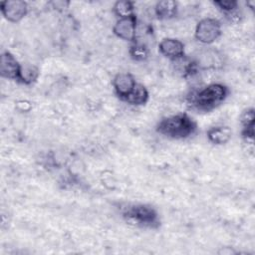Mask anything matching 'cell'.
<instances>
[{"label": "cell", "instance_id": "obj_1", "mask_svg": "<svg viewBox=\"0 0 255 255\" xmlns=\"http://www.w3.org/2000/svg\"><path fill=\"white\" fill-rule=\"evenodd\" d=\"M228 88L219 83H213L200 89L193 91L187 96L188 105L192 109L201 112H209L221 105L227 98Z\"/></svg>", "mask_w": 255, "mask_h": 255}, {"label": "cell", "instance_id": "obj_2", "mask_svg": "<svg viewBox=\"0 0 255 255\" xmlns=\"http://www.w3.org/2000/svg\"><path fill=\"white\" fill-rule=\"evenodd\" d=\"M195 122L186 114L163 118L156 126V131L166 137L180 139L192 135L196 130Z\"/></svg>", "mask_w": 255, "mask_h": 255}, {"label": "cell", "instance_id": "obj_3", "mask_svg": "<svg viewBox=\"0 0 255 255\" xmlns=\"http://www.w3.org/2000/svg\"><path fill=\"white\" fill-rule=\"evenodd\" d=\"M122 214L127 221L137 226L156 228L159 225L156 210L147 204H127L122 208Z\"/></svg>", "mask_w": 255, "mask_h": 255}, {"label": "cell", "instance_id": "obj_4", "mask_svg": "<svg viewBox=\"0 0 255 255\" xmlns=\"http://www.w3.org/2000/svg\"><path fill=\"white\" fill-rule=\"evenodd\" d=\"M221 35V24L215 18L200 20L195 28V38L202 44H211Z\"/></svg>", "mask_w": 255, "mask_h": 255}, {"label": "cell", "instance_id": "obj_5", "mask_svg": "<svg viewBox=\"0 0 255 255\" xmlns=\"http://www.w3.org/2000/svg\"><path fill=\"white\" fill-rule=\"evenodd\" d=\"M0 10L6 20L17 23L27 15L28 5L22 0H5L0 3Z\"/></svg>", "mask_w": 255, "mask_h": 255}, {"label": "cell", "instance_id": "obj_6", "mask_svg": "<svg viewBox=\"0 0 255 255\" xmlns=\"http://www.w3.org/2000/svg\"><path fill=\"white\" fill-rule=\"evenodd\" d=\"M136 31H137V19L134 14L128 17L120 18L116 22L113 28V32L117 37H119L122 40L130 41V42L135 41Z\"/></svg>", "mask_w": 255, "mask_h": 255}, {"label": "cell", "instance_id": "obj_7", "mask_svg": "<svg viewBox=\"0 0 255 255\" xmlns=\"http://www.w3.org/2000/svg\"><path fill=\"white\" fill-rule=\"evenodd\" d=\"M21 65L18 63L16 58L8 51L1 54L0 61V75L3 78L9 80H18Z\"/></svg>", "mask_w": 255, "mask_h": 255}, {"label": "cell", "instance_id": "obj_8", "mask_svg": "<svg viewBox=\"0 0 255 255\" xmlns=\"http://www.w3.org/2000/svg\"><path fill=\"white\" fill-rule=\"evenodd\" d=\"M135 84L136 82L133 76L129 73H119L113 80L115 92L122 101H124V99L131 93Z\"/></svg>", "mask_w": 255, "mask_h": 255}, {"label": "cell", "instance_id": "obj_9", "mask_svg": "<svg viewBox=\"0 0 255 255\" xmlns=\"http://www.w3.org/2000/svg\"><path fill=\"white\" fill-rule=\"evenodd\" d=\"M159 52L166 58L172 60L184 56V45L181 41L173 38H165L158 45Z\"/></svg>", "mask_w": 255, "mask_h": 255}, {"label": "cell", "instance_id": "obj_10", "mask_svg": "<svg viewBox=\"0 0 255 255\" xmlns=\"http://www.w3.org/2000/svg\"><path fill=\"white\" fill-rule=\"evenodd\" d=\"M154 13L158 19H170L177 13V3L173 0L158 1L154 7Z\"/></svg>", "mask_w": 255, "mask_h": 255}, {"label": "cell", "instance_id": "obj_11", "mask_svg": "<svg viewBox=\"0 0 255 255\" xmlns=\"http://www.w3.org/2000/svg\"><path fill=\"white\" fill-rule=\"evenodd\" d=\"M232 131L228 127H213L208 129V140L214 144H224L231 138Z\"/></svg>", "mask_w": 255, "mask_h": 255}, {"label": "cell", "instance_id": "obj_12", "mask_svg": "<svg viewBox=\"0 0 255 255\" xmlns=\"http://www.w3.org/2000/svg\"><path fill=\"white\" fill-rule=\"evenodd\" d=\"M148 100V92L146 88L141 85L136 83L133 90L131 93L124 99V102L132 105V106H141L144 105Z\"/></svg>", "mask_w": 255, "mask_h": 255}, {"label": "cell", "instance_id": "obj_13", "mask_svg": "<svg viewBox=\"0 0 255 255\" xmlns=\"http://www.w3.org/2000/svg\"><path fill=\"white\" fill-rule=\"evenodd\" d=\"M39 77V70L36 66L31 65V64H25L21 65L20 73L17 82L25 84V85H30L34 82Z\"/></svg>", "mask_w": 255, "mask_h": 255}, {"label": "cell", "instance_id": "obj_14", "mask_svg": "<svg viewBox=\"0 0 255 255\" xmlns=\"http://www.w3.org/2000/svg\"><path fill=\"white\" fill-rule=\"evenodd\" d=\"M114 12L120 18L128 17L133 14V2L131 1H118L114 5Z\"/></svg>", "mask_w": 255, "mask_h": 255}, {"label": "cell", "instance_id": "obj_15", "mask_svg": "<svg viewBox=\"0 0 255 255\" xmlns=\"http://www.w3.org/2000/svg\"><path fill=\"white\" fill-rule=\"evenodd\" d=\"M129 55L135 61H144L148 57V49L144 44L136 42L130 47Z\"/></svg>", "mask_w": 255, "mask_h": 255}, {"label": "cell", "instance_id": "obj_16", "mask_svg": "<svg viewBox=\"0 0 255 255\" xmlns=\"http://www.w3.org/2000/svg\"><path fill=\"white\" fill-rule=\"evenodd\" d=\"M213 4L217 6L221 11H223L225 14L233 13L238 7V2L234 0H216L213 1Z\"/></svg>", "mask_w": 255, "mask_h": 255}, {"label": "cell", "instance_id": "obj_17", "mask_svg": "<svg viewBox=\"0 0 255 255\" xmlns=\"http://www.w3.org/2000/svg\"><path fill=\"white\" fill-rule=\"evenodd\" d=\"M240 122L243 128L254 127V109H248L244 111L240 117Z\"/></svg>", "mask_w": 255, "mask_h": 255}]
</instances>
